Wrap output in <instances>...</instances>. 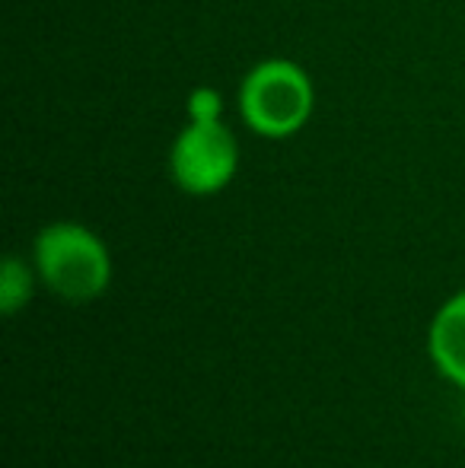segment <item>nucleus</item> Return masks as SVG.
<instances>
[{
    "label": "nucleus",
    "instance_id": "nucleus-2",
    "mask_svg": "<svg viewBox=\"0 0 465 468\" xmlns=\"http://www.w3.org/2000/svg\"><path fill=\"white\" fill-rule=\"evenodd\" d=\"M242 118L265 137H291L312 112L310 77L291 61H265L246 77L239 93Z\"/></svg>",
    "mask_w": 465,
    "mask_h": 468
},
{
    "label": "nucleus",
    "instance_id": "nucleus-3",
    "mask_svg": "<svg viewBox=\"0 0 465 468\" xmlns=\"http://www.w3.org/2000/svg\"><path fill=\"white\" fill-rule=\"evenodd\" d=\"M236 173V141L220 122H195L173 147V179L188 195H214Z\"/></svg>",
    "mask_w": 465,
    "mask_h": 468
},
{
    "label": "nucleus",
    "instance_id": "nucleus-6",
    "mask_svg": "<svg viewBox=\"0 0 465 468\" xmlns=\"http://www.w3.org/2000/svg\"><path fill=\"white\" fill-rule=\"evenodd\" d=\"M192 118L195 122H220V99L211 90H198L192 99Z\"/></svg>",
    "mask_w": 465,
    "mask_h": 468
},
{
    "label": "nucleus",
    "instance_id": "nucleus-5",
    "mask_svg": "<svg viewBox=\"0 0 465 468\" xmlns=\"http://www.w3.org/2000/svg\"><path fill=\"white\" fill-rule=\"evenodd\" d=\"M29 293H32V278L23 268V261L6 259L4 271H0V309L6 315H13L16 309H23L29 303Z\"/></svg>",
    "mask_w": 465,
    "mask_h": 468
},
{
    "label": "nucleus",
    "instance_id": "nucleus-4",
    "mask_svg": "<svg viewBox=\"0 0 465 468\" xmlns=\"http://www.w3.org/2000/svg\"><path fill=\"white\" fill-rule=\"evenodd\" d=\"M428 351L437 370L465 388V290L449 296L430 322Z\"/></svg>",
    "mask_w": 465,
    "mask_h": 468
},
{
    "label": "nucleus",
    "instance_id": "nucleus-1",
    "mask_svg": "<svg viewBox=\"0 0 465 468\" xmlns=\"http://www.w3.org/2000/svg\"><path fill=\"white\" fill-rule=\"evenodd\" d=\"M38 278L64 303H90L106 293L112 259L100 236L77 223H51L36 239Z\"/></svg>",
    "mask_w": 465,
    "mask_h": 468
}]
</instances>
